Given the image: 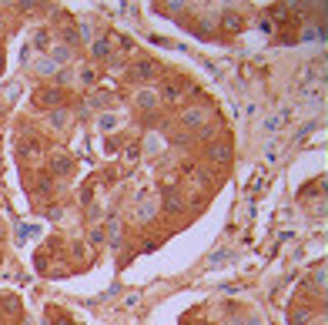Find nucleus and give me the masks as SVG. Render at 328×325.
<instances>
[{
	"label": "nucleus",
	"instance_id": "1",
	"mask_svg": "<svg viewBox=\"0 0 328 325\" xmlns=\"http://www.w3.org/2000/svg\"><path fill=\"white\" fill-rule=\"evenodd\" d=\"M154 70H158L154 60H137L134 68H131V78H134V80H144V78H154Z\"/></svg>",
	"mask_w": 328,
	"mask_h": 325
},
{
	"label": "nucleus",
	"instance_id": "2",
	"mask_svg": "<svg viewBox=\"0 0 328 325\" xmlns=\"http://www.w3.org/2000/svg\"><path fill=\"white\" fill-rule=\"evenodd\" d=\"M37 101H40V104H60V101H64V94H60V90H40Z\"/></svg>",
	"mask_w": 328,
	"mask_h": 325
},
{
	"label": "nucleus",
	"instance_id": "3",
	"mask_svg": "<svg viewBox=\"0 0 328 325\" xmlns=\"http://www.w3.org/2000/svg\"><path fill=\"white\" fill-rule=\"evenodd\" d=\"M208 154L215 158V161H228V154H231V151H228V144H215V148H208Z\"/></svg>",
	"mask_w": 328,
	"mask_h": 325
},
{
	"label": "nucleus",
	"instance_id": "4",
	"mask_svg": "<svg viewBox=\"0 0 328 325\" xmlns=\"http://www.w3.org/2000/svg\"><path fill=\"white\" fill-rule=\"evenodd\" d=\"M225 30H231V34L241 30V17H238V14H225Z\"/></svg>",
	"mask_w": 328,
	"mask_h": 325
},
{
	"label": "nucleus",
	"instance_id": "5",
	"mask_svg": "<svg viewBox=\"0 0 328 325\" xmlns=\"http://www.w3.org/2000/svg\"><path fill=\"white\" fill-rule=\"evenodd\" d=\"M184 121L191 124V128H198V124L204 121V111H188V118H184Z\"/></svg>",
	"mask_w": 328,
	"mask_h": 325
},
{
	"label": "nucleus",
	"instance_id": "6",
	"mask_svg": "<svg viewBox=\"0 0 328 325\" xmlns=\"http://www.w3.org/2000/svg\"><path fill=\"white\" fill-rule=\"evenodd\" d=\"M107 50H111L107 40H97V44H94V54H97V57H107Z\"/></svg>",
	"mask_w": 328,
	"mask_h": 325
},
{
	"label": "nucleus",
	"instance_id": "7",
	"mask_svg": "<svg viewBox=\"0 0 328 325\" xmlns=\"http://www.w3.org/2000/svg\"><path fill=\"white\" fill-rule=\"evenodd\" d=\"M168 208H171V212H178V208H181V198H178V191H171V194H168Z\"/></svg>",
	"mask_w": 328,
	"mask_h": 325
},
{
	"label": "nucleus",
	"instance_id": "8",
	"mask_svg": "<svg viewBox=\"0 0 328 325\" xmlns=\"http://www.w3.org/2000/svg\"><path fill=\"white\" fill-rule=\"evenodd\" d=\"M305 318H308V312H305V308H298V312H292V325H302Z\"/></svg>",
	"mask_w": 328,
	"mask_h": 325
},
{
	"label": "nucleus",
	"instance_id": "9",
	"mask_svg": "<svg viewBox=\"0 0 328 325\" xmlns=\"http://www.w3.org/2000/svg\"><path fill=\"white\" fill-rule=\"evenodd\" d=\"M67 168H70V161H67V158H57V161H54V171H60V174H64Z\"/></svg>",
	"mask_w": 328,
	"mask_h": 325
}]
</instances>
